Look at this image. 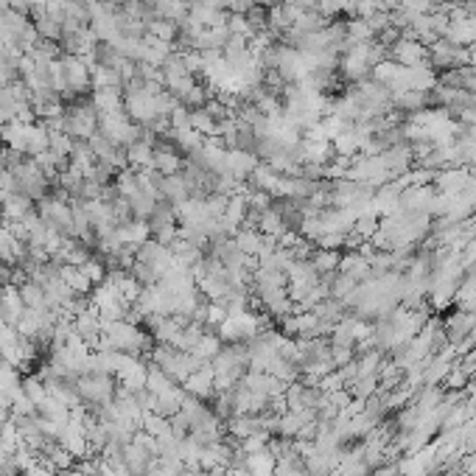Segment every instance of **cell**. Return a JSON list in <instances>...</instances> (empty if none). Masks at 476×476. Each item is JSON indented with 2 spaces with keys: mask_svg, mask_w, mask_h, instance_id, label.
Segmentation results:
<instances>
[{
  "mask_svg": "<svg viewBox=\"0 0 476 476\" xmlns=\"http://www.w3.org/2000/svg\"><path fill=\"white\" fill-rule=\"evenodd\" d=\"M309 261L314 264V269H317L320 275H333V272H339L342 252H339V249H317V252H311Z\"/></svg>",
  "mask_w": 476,
  "mask_h": 476,
  "instance_id": "obj_3",
  "label": "cell"
},
{
  "mask_svg": "<svg viewBox=\"0 0 476 476\" xmlns=\"http://www.w3.org/2000/svg\"><path fill=\"white\" fill-rule=\"evenodd\" d=\"M219 353H222V336H213V333H205V336L199 339V344L191 351V356L199 359L202 364H205V362H213Z\"/></svg>",
  "mask_w": 476,
  "mask_h": 476,
  "instance_id": "obj_4",
  "label": "cell"
},
{
  "mask_svg": "<svg viewBox=\"0 0 476 476\" xmlns=\"http://www.w3.org/2000/svg\"><path fill=\"white\" fill-rule=\"evenodd\" d=\"M244 468H247L252 476H275L278 459L272 457V451H269V448H264V451L247 454V457H244Z\"/></svg>",
  "mask_w": 476,
  "mask_h": 476,
  "instance_id": "obj_2",
  "label": "cell"
},
{
  "mask_svg": "<svg viewBox=\"0 0 476 476\" xmlns=\"http://www.w3.org/2000/svg\"><path fill=\"white\" fill-rule=\"evenodd\" d=\"M213 378H216L213 364H202L199 370H194L183 381V389H185V393H194L196 398H207V395H213Z\"/></svg>",
  "mask_w": 476,
  "mask_h": 476,
  "instance_id": "obj_1",
  "label": "cell"
}]
</instances>
